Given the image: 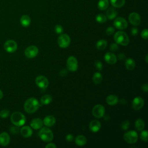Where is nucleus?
<instances>
[{
  "instance_id": "obj_41",
  "label": "nucleus",
  "mask_w": 148,
  "mask_h": 148,
  "mask_svg": "<svg viewBox=\"0 0 148 148\" xmlns=\"http://www.w3.org/2000/svg\"><path fill=\"white\" fill-rule=\"evenodd\" d=\"M118 49H119V46L116 43H112L110 46V50L112 51H117Z\"/></svg>"
},
{
  "instance_id": "obj_22",
  "label": "nucleus",
  "mask_w": 148,
  "mask_h": 148,
  "mask_svg": "<svg viewBox=\"0 0 148 148\" xmlns=\"http://www.w3.org/2000/svg\"><path fill=\"white\" fill-rule=\"evenodd\" d=\"M75 142L77 146H83L87 142V139L84 135H78L75 139Z\"/></svg>"
},
{
  "instance_id": "obj_28",
  "label": "nucleus",
  "mask_w": 148,
  "mask_h": 148,
  "mask_svg": "<svg viewBox=\"0 0 148 148\" xmlns=\"http://www.w3.org/2000/svg\"><path fill=\"white\" fill-rule=\"evenodd\" d=\"M109 6V1L108 0H99L98 3V8L101 10H104L106 9Z\"/></svg>"
},
{
  "instance_id": "obj_45",
  "label": "nucleus",
  "mask_w": 148,
  "mask_h": 148,
  "mask_svg": "<svg viewBox=\"0 0 148 148\" xmlns=\"http://www.w3.org/2000/svg\"><path fill=\"white\" fill-rule=\"evenodd\" d=\"M67 73H68V72L65 69H62L60 72V75L61 76H65L67 75Z\"/></svg>"
},
{
  "instance_id": "obj_19",
  "label": "nucleus",
  "mask_w": 148,
  "mask_h": 148,
  "mask_svg": "<svg viewBox=\"0 0 148 148\" xmlns=\"http://www.w3.org/2000/svg\"><path fill=\"white\" fill-rule=\"evenodd\" d=\"M56 118L52 115H48L45 117L43 120V124L47 127H51L56 123Z\"/></svg>"
},
{
  "instance_id": "obj_13",
  "label": "nucleus",
  "mask_w": 148,
  "mask_h": 148,
  "mask_svg": "<svg viewBox=\"0 0 148 148\" xmlns=\"http://www.w3.org/2000/svg\"><path fill=\"white\" fill-rule=\"evenodd\" d=\"M144 105V100L140 97H136L132 102V107L135 110H140Z\"/></svg>"
},
{
  "instance_id": "obj_36",
  "label": "nucleus",
  "mask_w": 148,
  "mask_h": 148,
  "mask_svg": "<svg viewBox=\"0 0 148 148\" xmlns=\"http://www.w3.org/2000/svg\"><path fill=\"white\" fill-rule=\"evenodd\" d=\"M54 30H55V32L58 34H62L64 31V29L61 25H56L54 28Z\"/></svg>"
},
{
  "instance_id": "obj_35",
  "label": "nucleus",
  "mask_w": 148,
  "mask_h": 148,
  "mask_svg": "<svg viewBox=\"0 0 148 148\" xmlns=\"http://www.w3.org/2000/svg\"><path fill=\"white\" fill-rule=\"evenodd\" d=\"M9 111L7 109L2 110L0 112V117L2 118H6L9 116Z\"/></svg>"
},
{
  "instance_id": "obj_34",
  "label": "nucleus",
  "mask_w": 148,
  "mask_h": 148,
  "mask_svg": "<svg viewBox=\"0 0 148 148\" xmlns=\"http://www.w3.org/2000/svg\"><path fill=\"white\" fill-rule=\"evenodd\" d=\"M130 122L128 120H124L121 124V128H122L123 130H127L130 127Z\"/></svg>"
},
{
  "instance_id": "obj_10",
  "label": "nucleus",
  "mask_w": 148,
  "mask_h": 148,
  "mask_svg": "<svg viewBox=\"0 0 148 148\" xmlns=\"http://www.w3.org/2000/svg\"><path fill=\"white\" fill-rule=\"evenodd\" d=\"M113 25L116 28L123 30L125 29L127 27L128 23L125 18H124L123 17H119L114 20L113 22Z\"/></svg>"
},
{
  "instance_id": "obj_3",
  "label": "nucleus",
  "mask_w": 148,
  "mask_h": 148,
  "mask_svg": "<svg viewBox=\"0 0 148 148\" xmlns=\"http://www.w3.org/2000/svg\"><path fill=\"white\" fill-rule=\"evenodd\" d=\"M114 40L117 44L127 46L130 42L128 35L123 31H117L114 35Z\"/></svg>"
},
{
  "instance_id": "obj_25",
  "label": "nucleus",
  "mask_w": 148,
  "mask_h": 148,
  "mask_svg": "<svg viewBox=\"0 0 148 148\" xmlns=\"http://www.w3.org/2000/svg\"><path fill=\"white\" fill-rule=\"evenodd\" d=\"M125 65L126 66V68L128 70L132 71L133 70L135 67V62L132 58H128L125 60Z\"/></svg>"
},
{
  "instance_id": "obj_30",
  "label": "nucleus",
  "mask_w": 148,
  "mask_h": 148,
  "mask_svg": "<svg viewBox=\"0 0 148 148\" xmlns=\"http://www.w3.org/2000/svg\"><path fill=\"white\" fill-rule=\"evenodd\" d=\"M112 5L115 8H121L125 4V0H110Z\"/></svg>"
},
{
  "instance_id": "obj_32",
  "label": "nucleus",
  "mask_w": 148,
  "mask_h": 148,
  "mask_svg": "<svg viewBox=\"0 0 148 148\" xmlns=\"http://www.w3.org/2000/svg\"><path fill=\"white\" fill-rule=\"evenodd\" d=\"M96 21L99 23H103L106 21V16L103 14H98L95 17Z\"/></svg>"
},
{
  "instance_id": "obj_1",
  "label": "nucleus",
  "mask_w": 148,
  "mask_h": 148,
  "mask_svg": "<svg viewBox=\"0 0 148 148\" xmlns=\"http://www.w3.org/2000/svg\"><path fill=\"white\" fill-rule=\"evenodd\" d=\"M40 103L37 99L32 97L27 99L24 103V108L26 112L28 113H35L39 108Z\"/></svg>"
},
{
  "instance_id": "obj_11",
  "label": "nucleus",
  "mask_w": 148,
  "mask_h": 148,
  "mask_svg": "<svg viewBox=\"0 0 148 148\" xmlns=\"http://www.w3.org/2000/svg\"><path fill=\"white\" fill-rule=\"evenodd\" d=\"M4 49L8 53H14L17 49V44L14 40H8L4 44Z\"/></svg>"
},
{
  "instance_id": "obj_44",
  "label": "nucleus",
  "mask_w": 148,
  "mask_h": 148,
  "mask_svg": "<svg viewBox=\"0 0 148 148\" xmlns=\"http://www.w3.org/2000/svg\"><path fill=\"white\" fill-rule=\"evenodd\" d=\"M141 89H142V91H143L146 92H147V91H148V85H147V84L145 83V84H142V86H141Z\"/></svg>"
},
{
  "instance_id": "obj_2",
  "label": "nucleus",
  "mask_w": 148,
  "mask_h": 148,
  "mask_svg": "<svg viewBox=\"0 0 148 148\" xmlns=\"http://www.w3.org/2000/svg\"><path fill=\"white\" fill-rule=\"evenodd\" d=\"M10 120L14 125L20 127L25 124L26 119L25 116L22 113L15 112L12 114L10 116Z\"/></svg>"
},
{
  "instance_id": "obj_31",
  "label": "nucleus",
  "mask_w": 148,
  "mask_h": 148,
  "mask_svg": "<svg viewBox=\"0 0 148 148\" xmlns=\"http://www.w3.org/2000/svg\"><path fill=\"white\" fill-rule=\"evenodd\" d=\"M92 80L95 84H100L102 80V75L99 72H95L92 76Z\"/></svg>"
},
{
  "instance_id": "obj_20",
  "label": "nucleus",
  "mask_w": 148,
  "mask_h": 148,
  "mask_svg": "<svg viewBox=\"0 0 148 148\" xmlns=\"http://www.w3.org/2000/svg\"><path fill=\"white\" fill-rule=\"evenodd\" d=\"M20 133L25 138H28L32 135V130L28 126H24L21 128Z\"/></svg>"
},
{
  "instance_id": "obj_21",
  "label": "nucleus",
  "mask_w": 148,
  "mask_h": 148,
  "mask_svg": "<svg viewBox=\"0 0 148 148\" xmlns=\"http://www.w3.org/2000/svg\"><path fill=\"white\" fill-rule=\"evenodd\" d=\"M118 101V97L115 95H109L106 98V102L109 105H114L117 103Z\"/></svg>"
},
{
  "instance_id": "obj_24",
  "label": "nucleus",
  "mask_w": 148,
  "mask_h": 148,
  "mask_svg": "<svg viewBox=\"0 0 148 148\" xmlns=\"http://www.w3.org/2000/svg\"><path fill=\"white\" fill-rule=\"evenodd\" d=\"M106 17H108L110 20H112L117 16V12L114 8H110L106 11Z\"/></svg>"
},
{
  "instance_id": "obj_38",
  "label": "nucleus",
  "mask_w": 148,
  "mask_h": 148,
  "mask_svg": "<svg viewBox=\"0 0 148 148\" xmlns=\"http://www.w3.org/2000/svg\"><path fill=\"white\" fill-rule=\"evenodd\" d=\"M20 131V129L18 128V126H14V127H12L10 128V131L11 133H12L13 134H17Z\"/></svg>"
},
{
  "instance_id": "obj_29",
  "label": "nucleus",
  "mask_w": 148,
  "mask_h": 148,
  "mask_svg": "<svg viewBox=\"0 0 148 148\" xmlns=\"http://www.w3.org/2000/svg\"><path fill=\"white\" fill-rule=\"evenodd\" d=\"M107 46V41L105 39L99 40L96 43V47L97 49L102 50L106 48Z\"/></svg>"
},
{
  "instance_id": "obj_46",
  "label": "nucleus",
  "mask_w": 148,
  "mask_h": 148,
  "mask_svg": "<svg viewBox=\"0 0 148 148\" xmlns=\"http://www.w3.org/2000/svg\"><path fill=\"white\" fill-rule=\"evenodd\" d=\"M45 147L46 148H55V147H57V146L53 143H48L47 145H46L45 146Z\"/></svg>"
},
{
  "instance_id": "obj_33",
  "label": "nucleus",
  "mask_w": 148,
  "mask_h": 148,
  "mask_svg": "<svg viewBox=\"0 0 148 148\" xmlns=\"http://www.w3.org/2000/svg\"><path fill=\"white\" fill-rule=\"evenodd\" d=\"M140 138L142 140L147 142L148 140V132L147 131H142L140 134Z\"/></svg>"
},
{
  "instance_id": "obj_26",
  "label": "nucleus",
  "mask_w": 148,
  "mask_h": 148,
  "mask_svg": "<svg viewBox=\"0 0 148 148\" xmlns=\"http://www.w3.org/2000/svg\"><path fill=\"white\" fill-rule=\"evenodd\" d=\"M135 127L137 131H141L145 127V123L141 119H138L135 122Z\"/></svg>"
},
{
  "instance_id": "obj_12",
  "label": "nucleus",
  "mask_w": 148,
  "mask_h": 148,
  "mask_svg": "<svg viewBox=\"0 0 148 148\" xmlns=\"http://www.w3.org/2000/svg\"><path fill=\"white\" fill-rule=\"evenodd\" d=\"M36 84L40 88H46L49 85V81L44 76H39L35 80Z\"/></svg>"
},
{
  "instance_id": "obj_42",
  "label": "nucleus",
  "mask_w": 148,
  "mask_h": 148,
  "mask_svg": "<svg viewBox=\"0 0 148 148\" xmlns=\"http://www.w3.org/2000/svg\"><path fill=\"white\" fill-rule=\"evenodd\" d=\"M131 32L132 35H133V36H136V35L138 34V29L134 27V28H132L131 29Z\"/></svg>"
},
{
  "instance_id": "obj_48",
  "label": "nucleus",
  "mask_w": 148,
  "mask_h": 148,
  "mask_svg": "<svg viewBox=\"0 0 148 148\" xmlns=\"http://www.w3.org/2000/svg\"><path fill=\"white\" fill-rule=\"evenodd\" d=\"M3 96V92H2V91L1 90H0V99L2 98Z\"/></svg>"
},
{
  "instance_id": "obj_37",
  "label": "nucleus",
  "mask_w": 148,
  "mask_h": 148,
  "mask_svg": "<svg viewBox=\"0 0 148 148\" xmlns=\"http://www.w3.org/2000/svg\"><path fill=\"white\" fill-rule=\"evenodd\" d=\"M95 66L96 69H98V71H101L103 68V65H102V63L100 61L97 60L95 62Z\"/></svg>"
},
{
  "instance_id": "obj_16",
  "label": "nucleus",
  "mask_w": 148,
  "mask_h": 148,
  "mask_svg": "<svg viewBox=\"0 0 148 148\" xmlns=\"http://www.w3.org/2000/svg\"><path fill=\"white\" fill-rule=\"evenodd\" d=\"M10 142V136L6 132H3L0 134V145L2 146H7Z\"/></svg>"
},
{
  "instance_id": "obj_43",
  "label": "nucleus",
  "mask_w": 148,
  "mask_h": 148,
  "mask_svg": "<svg viewBox=\"0 0 148 148\" xmlns=\"http://www.w3.org/2000/svg\"><path fill=\"white\" fill-rule=\"evenodd\" d=\"M66 140L68 142H72L73 140V136L71 134H69L66 136Z\"/></svg>"
},
{
  "instance_id": "obj_18",
  "label": "nucleus",
  "mask_w": 148,
  "mask_h": 148,
  "mask_svg": "<svg viewBox=\"0 0 148 148\" xmlns=\"http://www.w3.org/2000/svg\"><path fill=\"white\" fill-rule=\"evenodd\" d=\"M43 121L39 118L34 119L30 123L31 127L34 130H38L42 128L43 126Z\"/></svg>"
},
{
  "instance_id": "obj_39",
  "label": "nucleus",
  "mask_w": 148,
  "mask_h": 148,
  "mask_svg": "<svg viewBox=\"0 0 148 148\" xmlns=\"http://www.w3.org/2000/svg\"><path fill=\"white\" fill-rule=\"evenodd\" d=\"M114 32V28L112 27H109L106 29V34L108 35H112Z\"/></svg>"
},
{
  "instance_id": "obj_40",
  "label": "nucleus",
  "mask_w": 148,
  "mask_h": 148,
  "mask_svg": "<svg viewBox=\"0 0 148 148\" xmlns=\"http://www.w3.org/2000/svg\"><path fill=\"white\" fill-rule=\"evenodd\" d=\"M141 37L143 39H147L148 38V30L147 29H143L141 32Z\"/></svg>"
},
{
  "instance_id": "obj_4",
  "label": "nucleus",
  "mask_w": 148,
  "mask_h": 148,
  "mask_svg": "<svg viewBox=\"0 0 148 148\" xmlns=\"http://www.w3.org/2000/svg\"><path fill=\"white\" fill-rule=\"evenodd\" d=\"M39 136L40 138L46 142L51 141L53 139V132L49 128L43 127L39 131Z\"/></svg>"
},
{
  "instance_id": "obj_9",
  "label": "nucleus",
  "mask_w": 148,
  "mask_h": 148,
  "mask_svg": "<svg viewBox=\"0 0 148 148\" xmlns=\"http://www.w3.org/2000/svg\"><path fill=\"white\" fill-rule=\"evenodd\" d=\"M71 42L70 37L67 34H61L58 38V44L61 48L67 47Z\"/></svg>"
},
{
  "instance_id": "obj_14",
  "label": "nucleus",
  "mask_w": 148,
  "mask_h": 148,
  "mask_svg": "<svg viewBox=\"0 0 148 148\" xmlns=\"http://www.w3.org/2000/svg\"><path fill=\"white\" fill-rule=\"evenodd\" d=\"M128 20L130 23L134 25H138L140 23V16L135 12H132L130 14Z\"/></svg>"
},
{
  "instance_id": "obj_6",
  "label": "nucleus",
  "mask_w": 148,
  "mask_h": 148,
  "mask_svg": "<svg viewBox=\"0 0 148 148\" xmlns=\"http://www.w3.org/2000/svg\"><path fill=\"white\" fill-rule=\"evenodd\" d=\"M66 66L69 71L71 72L76 71L78 68V62L77 59L74 56L69 57L66 61Z\"/></svg>"
},
{
  "instance_id": "obj_5",
  "label": "nucleus",
  "mask_w": 148,
  "mask_h": 148,
  "mask_svg": "<svg viewBox=\"0 0 148 148\" xmlns=\"http://www.w3.org/2000/svg\"><path fill=\"white\" fill-rule=\"evenodd\" d=\"M123 138L128 143H135L138 140V135L136 131H129L124 134Z\"/></svg>"
},
{
  "instance_id": "obj_49",
  "label": "nucleus",
  "mask_w": 148,
  "mask_h": 148,
  "mask_svg": "<svg viewBox=\"0 0 148 148\" xmlns=\"http://www.w3.org/2000/svg\"><path fill=\"white\" fill-rule=\"evenodd\" d=\"M147 57H148V56H147V54L146 55V63H147L148 62H147Z\"/></svg>"
},
{
  "instance_id": "obj_47",
  "label": "nucleus",
  "mask_w": 148,
  "mask_h": 148,
  "mask_svg": "<svg viewBox=\"0 0 148 148\" xmlns=\"http://www.w3.org/2000/svg\"><path fill=\"white\" fill-rule=\"evenodd\" d=\"M118 58L119 60H123L125 59V55L123 54V53H120L119 55H118Z\"/></svg>"
},
{
  "instance_id": "obj_17",
  "label": "nucleus",
  "mask_w": 148,
  "mask_h": 148,
  "mask_svg": "<svg viewBox=\"0 0 148 148\" xmlns=\"http://www.w3.org/2000/svg\"><path fill=\"white\" fill-rule=\"evenodd\" d=\"M89 128L91 132H97L101 129V124L99 121L97 120H93L90 123Z\"/></svg>"
},
{
  "instance_id": "obj_7",
  "label": "nucleus",
  "mask_w": 148,
  "mask_h": 148,
  "mask_svg": "<svg viewBox=\"0 0 148 148\" xmlns=\"http://www.w3.org/2000/svg\"><path fill=\"white\" fill-rule=\"evenodd\" d=\"M105 109L102 105L98 104L94 106L92 110V115L96 118H101L104 116Z\"/></svg>"
},
{
  "instance_id": "obj_23",
  "label": "nucleus",
  "mask_w": 148,
  "mask_h": 148,
  "mask_svg": "<svg viewBox=\"0 0 148 148\" xmlns=\"http://www.w3.org/2000/svg\"><path fill=\"white\" fill-rule=\"evenodd\" d=\"M20 21L22 26L24 27H27L31 23V18L28 15L24 14L21 17Z\"/></svg>"
},
{
  "instance_id": "obj_15",
  "label": "nucleus",
  "mask_w": 148,
  "mask_h": 148,
  "mask_svg": "<svg viewBox=\"0 0 148 148\" xmlns=\"http://www.w3.org/2000/svg\"><path fill=\"white\" fill-rule=\"evenodd\" d=\"M105 61L109 64H114L117 62V57L114 54L111 52H108L105 54L104 57Z\"/></svg>"
},
{
  "instance_id": "obj_8",
  "label": "nucleus",
  "mask_w": 148,
  "mask_h": 148,
  "mask_svg": "<svg viewBox=\"0 0 148 148\" xmlns=\"http://www.w3.org/2000/svg\"><path fill=\"white\" fill-rule=\"evenodd\" d=\"M24 54L26 57L28 58H34L38 54V48L35 45L29 46L25 49Z\"/></svg>"
},
{
  "instance_id": "obj_27",
  "label": "nucleus",
  "mask_w": 148,
  "mask_h": 148,
  "mask_svg": "<svg viewBox=\"0 0 148 148\" xmlns=\"http://www.w3.org/2000/svg\"><path fill=\"white\" fill-rule=\"evenodd\" d=\"M52 101V97L49 94H46L43 95L40 100L41 104L42 105H48Z\"/></svg>"
}]
</instances>
